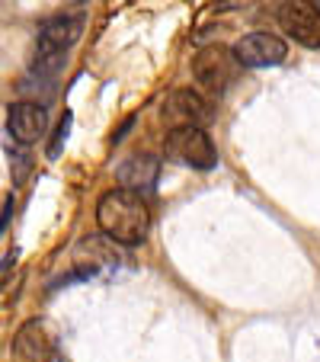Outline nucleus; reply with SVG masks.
Segmentation results:
<instances>
[{
	"label": "nucleus",
	"mask_w": 320,
	"mask_h": 362,
	"mask_svg": "<svg viewBox=\"0 0 320 362\" xmlns=\"http://www.w3.org/2000/svg\"><path fill=\"white\" fill-rule=\"evenodd\" d=\"M58 356L52 337L39 321H26L13 334V359L16 362H52Z\"/></svg>",
	"instance_id": "1a4fd4ad"
},
{
	"label": "nucleus",
	"mask_w": 320,
	"mask_h": 362,
	"mask_svg": "<svg viewBox=\"0 0 320 362\" xmlns=\"http://www.w3.org/2000/svg\"><path fill=\"white\" fill-rule=\"evenodd\" d=\"M157 173H160V164L150 154H131L122 167H119V180H122L129 189H150L157 183Z\"/></svg>",
	"instance_id": "9b49d317"
},
{
	"label": "nucleus",
	"mask_w": 320,
	"mask_h": 362,
	"mask_svg": "<svg viewBox=\"0 0 320 362\" xmlns=\"http://www.w3.org/2000/svg\"><path fill=\"white\" fill-rule=\"evenodd\" d=\"M167 154L186 167H196V170H211L215 160H218L208 132L198 129V125H186V129L167 132Z\"/></svg>",
	"instance_id": "7ed1b4c3"
},
{
	"label": "nucleus",
	"mask_w": 320,
	"mask_h": 362,
	"mask_svg": "<svg viewBox=\"0 0 320 362\" xmlns=\"http://www.w3.org/2000/svg\"><path fill=\"white\" fill-rule=\"evenodd\" d=\"M253 4H256V0H221L218 7L221 10H240V7H253Z\"/></svg>",
	"instance_id": "ddd939ff"
},
{
	"label": "nucleus",
	"mask_w": 320,
	"mask_h": 362,
	"mask_svg": "<svg viewBox=\"0 0 320 362\" xmlns=\"http://www.w3.org/2000/svg\"><path fill=\"white\" fill-rule=\"evenodd\" d=\"M52 362H68V359H64V356H61V353H58V356H55V359H52Z\"/></svg>",
	"instance_id": "dca6fc26"
},
{
	"label": "nucleus",
	"mask_w": 320,
	"mask_h": 362,
	"mask_svg": "<svg viewBox=\"0 0 320 362\" xmlns=\"http://www.w3.org/2000/svg\"><path fill=\"white\" fill-rule=\"evenodd\" d=\"M83 33V16L81 13H61L55 20H48L39 29V42H35V52H45V55H64Z\"/></svg>",
	"instance_id": "6e6552de"
},
{
	"label": "nucleus",
	"mask_w": 320,
	"mask_h": 362,
	"mask_svg": "<svg viewBox=\"0 0 320 362\" xmlns=\"http://www.w3.org/2000/svg\"><path fill=\"white\" fill-rule=\"evenodd\" d=\"M116 240H100V238H87L77 244L74 250V260H77V273L83 276V279H90V276L96 273L100 267H109V263H119V253H116Z\"/></svg>",
	"instance_id": "9d476101"
},
{
	"label": "nucleus",
	"mask_w": 320,
	"mask_h": 362,
	"mask_svg": "<svg viewBox=\"0 0 320 362\" xmlns=\"http://www.w3.org/2000/svg\"><path fill=\"white\" fill-rule=\"evenodd\" d=\"M10 218H13V196L4 199V221H0V225H4V231L10 228Z\"/></svg>",
	"instance_id": "4468645a"
},
{
	"label": "nucleus",
	"mask_w": 320,
	"mask_h": 362,
	"mask_svg": "<svg viewBox=\"0 0 320 362\" xmlns=\"http://www.w3.org/2000/svg\"><path fill=\"white\" fill-rule=\"evenodd\" d=\"M48 129V112L42 103L35 100H20L10 103L7 110V132L16 138L20 144H35Z\"/></svg>",
	"instance_id": "0eeeda50"
},
{
	"label": "nucleus",
	"mask_w": 320,
	"mask_h": 362,
	"mask_svg": "<svg viewBox=\"0 0 320 362\" xmlns=\"http://www.w3.org/2000/svg\"><path fill=\"white\" fill-rule=\"evenodd\" d=\"M160 116H164V122H170L173 129H186V125H208L211 119H215V110H211V103L205 100L198 90H173L170 96H167L164 110H160Z\"/></svg>",
	"instance_id": "39448f33"
},
{
	"label": "nucleus",
	"mask_w": 320,
	"mask_h": 362,
	"mask_svg": "<svg viewBox=\"0 0 320 362\" xmlns=\"http://www.w3.org/2000/svg\"><path fill=\"white\" fill-rule=\"evenodd\" d=\"M68 132H71V112H64L61 122H58L55 138H52V144H48V158H58V154H61V144L68 141Z\"/></svg>",
	"instance_id": "f8f14e48"
},
{
	"label": "nucleus",
	"mask_w": 320,
	"mask_h": 362,
	"mask_svg": "<svg viewBox=\"0 0 320 362\" xmlns=\"http://www.w3.org/2000/svg\"><path fill=\"white\" fill-rule=\"evenodd\" d=\"M279 26L285 29L298 45L320 48V7H317V0H282Z\"/></svg>",
	"instance_id": "20e7f679"
},
{
	"label": "nucleus",
	"mask_w": 320,
	"mask_h": 362,
	"mask_svg": "<svg viewBox=\"0 0 320 362\" xmlns=\"http://www.w3.org/2000/svg\"><path fill=\"white\" fill-rule=\"evenodd\" d=\"M131 122H135V119H125V122H122V129H119L116 135H112V141H122V138H125V132L131 129Z\"/></svg>",
	"instance_id": "2eb2a0df"
},
{
	"label": "nucleus",
	"mask_w": 320,
	"mask_h": 362,
	"mask_svg": "<svg viewBox=\"0 0 320 362\" xmlns=\"http://www.w3.org/2000/svg\"><path fill=\"white\" fill-rule=\"evenodd\" d=\"M317 7H320V0H317Z\"/></svg>",
	"instance_id": "f3484780"
},
{
	"label": "nucleus",
	"mask_w": 320,
	"mask_h": 362,
	"mask_svg": "<svg viewBox=\"0 0 320 362\" xmlns=\"http://www.w3.org/2000/svg\"><path fill=\"white\" fill-rule=\"evenodd\" d=\"M234 52H237L244 68H273V64H282L288 58L285 39H279V35H273V33L244 35V39H237Z\"/></svg>",
	"instance_id": "423d86ee"
},
{
	"label": "nucleus",
	"mask_w": 320,
	"mask_h": 362,
	"mask_svg": "<svg viewBox=\"0 0 320 362\" xmlns=\"http://www.w3.org/2000/svg\"><path fill=\"white\" fill-rule=\"evenodd\" d=\"M240 58L234 48L227 45H208L202 52H196L192 58V77L198 81V87L211 96H221L234 81L240 77Z\"/></svg>",
	"instance_id": "f03ea898"
},
{
	"label": "nucleus",
	"mask_w": 320,
	"mask_h": 362,
	"mask_svg": "<svg viewBox=\"0 0 320 362\" xmlns=\"http://www.w3.org/2000/svg\"><path fill=\"white\" fill-rule=\"evenodd\" d=\"M96 225H100V231L109 240H116V244L138 247L148 238L150 209L138 189L119 186V189H109L96 202Z\"/></svg>",
	"instance_id": "f257e3e1"
}]
</instances>
